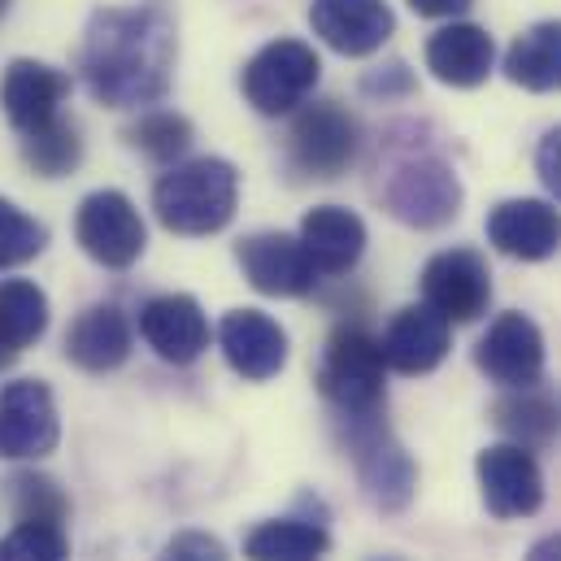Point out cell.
Wrapping results in <instances>:
<instances>
[{
    "mask_svg": "<svg viewBox=\"0 0 561 561\" xmlns=\"http://www.w3.org/2000/svg\"><path fill=\"white\" fill-rule=\"evenodd\" d=\"M83 83L110 110L157 105L174 75V22L161 9H101L83 35Z\"/></svg>",
    "mask_w": 561,
    "mask_h": 561,
    "instance_id": "obj_1",
    "label": "cell"
},
{
    "mask_svg": "<svg viewBox=\"0 0 561 561\" xmlns=\"http://www.w3.org/2000/svg\"><path fill=\"white\" fill-rule=\"evenodd\" d=\"M375 192L397 222L419 227V231H435L461 214L457 170L422 140L388 144V161L379 165Z\"/></svg>",
    "mask_w": 561,
    "mask_h": 561,
    "instance_id": "obj_2",
    "label": "cell"
},
{
    "mask_svg": "<svg viewBox=\"0 0 561 561\" xmlns=\"http://www.w3.org/2000/svg\"><path fill=\"white\" fill-rule=\"evenodd\" d=\"M240 205V174L222 157H192L170 165L152 187L157 222L174 236H218Z\"/></svg>",
    "mask_w": 561,
    "mask_h": 561,
    "instance_id": "obj_3",
    "label": "cell"
},
{
    "mask_svg": "<svg viewBox=\"0 0 561 561\" xmlns=\"http://www.w3.org/2000/svg\"><path fill=\"white\" fill-rule=\"evenodd\" d=\"M383 348L366 327H340L331 331L327 348H322V366H318V388L322 397L335 405L340 419H357V414H379L383 405Z\"/></svg>",
    "mask_w": 561,
    "mask_h": 561,
    "instance_id": "obj_4",
    "label": "cell"
},
{
    "mask_svg": "<svg viewBox=\"0 0 561 561\" xmlns=\"http://www.w3.org/2000/svg\"><path fill=\"white\" fill-rule=\"evenodd\" d=\"M340 422L348 426V453H353V466H357L366 501L375 510H383V514H401L414 501V488H419V470H414L410 453L383 426L379 414H357V419Z\"/></svg>",
    "mask_w": 561,
    "mask_h": 561,
    "instance_id": "obj_5",
    "label": "cell"
},
{
    "mask_svg": "<svg viewBox=\"0 0 561 561\" xmlns=\"http://www.w3.org/2000/svg\"><path fill=\"white\" fill-rule=\"evenodd\" d=\"M322 61L305 39H271L266 48L253 53V61L244 66V96L257 114L279 118V114H296L309 92L318 88Z\"/></svg>",
    "mask_w": 561,
    "mask_h": 561,
    "instance_id": "obj_6",
    "label": "cell"
},
{
    "mask_svg": "<svg viewBox=\"0 0 561 561\" xmlns=\"http://www.w3.org/2000/svg\"><path fill=\"white\" fill-rule=\"evenodd\" d=\"M75 240L105 271L136 266L144 257V244H148L140 209L131 205L127 192H114V187H101V192L83 196V205L75 214Z\"/></svg>",
    "mask_w": 561,
    "mask_h": 561,
    "instance_id": "obj_7",
    "label": "cell"
},
{
    "mask_svg": "<svg viewBox=\"0 0 561 561\" xmlns=\"http://www.w3.org/2000/svg\"><path fill=\"white\" fill-rule=\"evenodd\" d=\"M287 157L309 179H340L357 157V118L335 101H313L291 118Z\"/></svg>",
    "mask_w": 561,
    "mask_h": 561,
    "instance_id": "obj_8",
    "label": "cell"
},
{
    "mask_svg": "<svg viewBox=\"0 0 561 561\" xmlns=\"http://www.w3.org/2000/svg\"><path fill=\"white\" fill-rule=\"evenodd\" d=\"M479 492L492 518H531L545 505V474L531 448L523 444H492L474 461Z\"/></svg>",
    "mask_w": 561,
    "mask_h": 561,
    "instance_id": "obj_9",
    "label": "cell"
},
{
    "mask_svg": "<svg viewBox=\"0 0 561 561\" xmlns=\"http://www.w3.org/2000/svg\"><path fill=\"white\" fill-rule=\"evenodd\" d=\"M474 366L496 388H531V383H540L545 379V335H540V327L518 309L501 313L483 331V340L474 348Z\"/></svg>",
    "mask_w": 561,
    "mask_h": 561,
    "instance_id": "obj_10",
    "label": "cell"
},
{
    "mask_svg": "<svg viewBox=\"0 0 561 561\" xmlns=\"http://www.w3.org/2000/svg\"><path fill=\"white\" fill-rule=\"evenodd\" d=\"M422 305H431L444 322H474L492 305V275L474 249L435 253L422 271Z\"/></svg>",
    "mask_w": 561,
    "mask_h": 561,
    "instance_id": "obj_11",
    "label": "cell"
},
{
    "mask_svg": "<svg viewBox=\"0 0 561 561\" xmlns=\"http://www.w3.org/2000/svg\"><path fill=\"white\" fill-rule=\"evenodd\" d=\"M57 439H61V422H57V401L48 383L18 379L0 392V457L35 461V457H48Z\"/></svg>",
    "mask_w": 561,
    "mask_h": 561,
    "instance_id": "obj_12",
    "label": "cell"
},
{
    "mask_svg": "<svg viewBox=\"0 0 561 561\" xmlns=\"http://www.w3.org/2000/svg\"><path fill=\"white\" fill-rule=\"evenodd\" d=\"M218 348L249 383H266L287 366V331L262 309H231L218 322Z\"/></svg>",
    "mask_w": 561,
    "mask_h": 561,
    "instance_id": "obj_13",
    "label": "cell"
},
{
    "mask_svg": "<svg viewBox=\"0 0 561 561\" xmlns=\"http://www.w3.org/2000/svg\"><path fill=\"white\" fill-rule=\"evenodd\" d=\"M309 26L340 57H370L388 44L397 18L388 0H313Z\"/></svg>",
    "mask_w": 561,
    "mask_h": 561,
    "instance_id": "obj_14",
    "label": "cell"
},
{
    "mask_svg": "<svg viewBox=\"0 0 561 561\" xmlns=\"http://www.w3.org/2000/svg\"><path fill=\"white\" fill-rule=\"evenodd\" d=\"M140 335L161 362L192 366L209 348V318L196 296L165 291V296H152L140 309Z\"/></svg>",
    "mask_w": 561,
    "mask_h": 561,
    "instance_id": "obj_15",
    "label": "cell"
},
{
    "mask_svg": "<svg viewBox=\"0 0 561 561\" xmlns=\"http://www.w3.org/2000/svg\"><path fill=\"white\" fill-rule=\"evenodd\" d=\"M488 240L514 262H549L561 249V209L536 196L501 201L488 214Z\"/></svg>",
    "mask_w": 561,
    "mask_h": 561,
    "instance_id": "obj_16",
    "label": "cell"
},
{
    "mask_svg": "<svg viewBox=\"0 0 561 561\" xmlns=\"http://www.w3.org/2000/svg\"><path fill=\"white\" fill-rule=\"evenodd\" d=\"M236 257H240L244 279L253 283L262 296H305L318 283V271H313L300 236L257 231V236L240 240Z\"/></svg>",
    "mask_w": 561,
    "mask_h": 561,
    "instance_id": "obj_17",
    "label": "cell"
},
{
    "mask_svg": "<svg viewBox=\"0 0 561 561\" xmlns=\"http://www.w3.org/2000/svg\"><path fill=\"white\" fill-rule=\"evenodd\" d=\"M66 96H70V75H61L57 66H44V61H26L22 57L0 79V105H4L9 123L22 136L57 123Z\"/></svg>",
    "mask_w": 561,
    "mask_h": 561,
    "instance_id": "obj_18",
    "label": "cell"
},
{
    "mask_svg": "<svg viewBox=\"0 0 561 561\" xmlns=\"http://www.w3.org/2000/svg\"><path fill=\"white\" fill-rule=\"evenodd\" d=\"M379 348H383L388 370H401V375H431V370L448 357V348H453V322H444L431 305H405V309L388 322Z\"/></svg>",
    "mask_w": 561,
    "mask_h": 561,
    "instance_id": "obj_19",
    "label": "cell"
},
{
    "mask_svg": "<svg viewBox=\"0 0 561 561\" xmlns=\"http://www.w3.org/2000/svg\"><path fill=\"white\" fill-rule=\"evenodd\" d=\"M496 66V44L474 22H448L426 39V70L448 88H479Z\"/></svg>",
    "mask_w": 561,
    "mask_h": 561,
    "instance_id": "obj_20",
    "label": "cell"
},
{
    "mask_svg": "<svg viewBox=\"0 0 561 561\" xmlns=\"http://www.w3.org/2000/svg\"><path fill=\"white\" fill-rule=\"evenodd\" d=\"M300 244L318 275H348L366 253V222L344 205H318L300 222Z\"/></svg>",
    "mask_w": 561,
    "mask_h": 561,
    "instance_id": "obj_21",
    "label": "cell"
},
{
    "mask_svg": "<svg viewBox=\"0 0 561 561\" xmlns=\"http://www.w3.org/2000/svg\"><path fill=\"white\" fill-rule=\"evenodd\" d=\"M66 357L88 375H110L131 357V322L118 305L83 309L66 331Z\"/></svg>",
    "mask_w": 561,
    "mask_h": 561,
    "instance_id": "obj_22",
    "label": "cell"
},
{
    "mask_svg": "<svg viewBox=\"0 0 561 561\" xmlns=\"http://www.w3.org/2000/svg\"><path fill=\"white\" fill-rule=\"evenodd\" d=\"M540 383H531V388H505V397L492 405V422L501 426V435H510V444L545 448L549 439L561 435V397H553Z\"/></svg>",
    "mask_w": 561,
    "mask_h": 561,
    "instance_id": "obj_23",
    "label": "cell"
},
{
    "mask_svg": "<svg viewBox=\"0 0 561 561\" xmlns=\"http://www.w3.org/2000/svg\"><path fill=\"white\" fill-rule=\"evenodd\" d=\"M505 75L527 92H561V18L536 22L510 44Z\"/></svg>",
    "mask_w": 561,
    "mask_h": 561,
    "instance_id": "obj_24",
    "label": "cell"
},
{
    "mask_svg": "<svg viewBox=\"0 0 561 561\" xmlns=\"http://www.w3.org/2000/svg\"><path fill=\"white\" fill-rule=\"evenodd\" d=\"M327 549H331V536L313 518H271L244 536L249 561H322Z\"/></svg>",
    "mask_w": 561,
    "mask_h": 561,
    "instance_id": "obj_25",
    "label": "cell"
},
{
    "mask_svg": "<svg viewBox=\"0 0 561 561\" xmlns=\"http://www.w3.org/2000/svg\"><path fill=\"white\" fill-rule=\"evenodd\" d=\"M44 331H48V296L31 279H0V344L9 353H22Z\"/></svg>",
    "mask_w": 561,
    "mask_h": 561,
    "instance_id": "obj_26",
    "label": "cell"
},
{
    "mask_svg": "<svg viewBox=\"0 0 561 561\" xmlns=\"http://www.w3.org/2000/svg\"><path fill=\"white\" fill-rule=\"evenodd\" d=\"M22 157H26V165H31L35 174H44V179H61V174H70V170L79 165L83 140H79V131H75L70 123L57 118V123H48V127L22 136Z\"/></svg>",
    "mask_w": 561,
    "mask_h": 561,
    "instance_id": "obj_27",
    "label": "cell"
},
{
    "mask_svg": "<svg viewBox=\"0 0 561 561\" xmlns=\"http://www.w3.org/2000/svg\"><path fill=\"white\" fill-rule=\"evenodd\" d=\"M127 140L152 161H179L192 148V123L174 110H152V114H140V123L127 131Z\"/></svg>",
    "mask_w": 561,
    "mask_h": 561,
    "instance_id": "obj_28",
    "label": "cell"
},
{
    "mask_svg": "<svg viewBox=\"0 0 561 561\" xmlns=\"http://www.w3.org/2000/svg\"><path fill=\"white\" fill-rule=\"evenodd\" d=\"M48 244L44 222H35L31 214H22L13 201L0 196V271L26 266L31 257H39Z\"/></svg>",
    "mask_w": 561,
    "mask_h": 561,
    "instance_id": "obj_29",
    "label": "cell"
},
{
    "mask_svg": "<svg viewBox=\"0 0 561 561\" xmlns=\"http://www.w3.org/2000/svg\"><path fill=\"white\" fill-rule=\"evenodd\" d=\"M0 561H70L61 523H18L0 540Z\"/></svg>",
    "mask_w": 561,
    "mask_h": 561,
    "instance_id": "obj_30",
    "label": "cell"
},
{
    "mask_svg": "<svg viewBox=\"0 0 561 561\" xmlns=\"http://www.w3.org/2000/svg\"><path fill=\"white\" fill-rule=\"evenodd\" d=\"M13 514L18 523H61L66 518V496L53 479L44 474H18L13 483Z\"/></svg>",
    "mask_w": 561,
    "mask_h": 561,
    "instance_id": "obj_31",
    "label": "cell"
},
{
    "mask_svg": "<svg viewBox=\"0 0 561 561\" xmlns=\"http://www.w3.org/2000/svg\"><path fill=\"white\" fill-rule=\"evenodd\" d=\"M157 561H231V558H227V549H222L218 536H209V531H179L157 553Z\"/></svg>",
    "mask_w": 561,
    "mask_h": 561,
    "instance_id": "obj_32",
    "label": "cell"
},
{
    "mask_svg": "<svg viewBox=\"0 0 561 561\" xmlns=\"http://www.w3.org/2000/svg\"><path fill=\"white\" fill-rule=\"evenodd\" d=\"M362 88L370 92V96H410L414 92V75H410V66L405 61H388V66H379V70H370L366 79H362Z\"/></svg>",
    "mask_w": 561,
    "mask_h": 561,
    "instance_id": "obj_33",
    "label": "cell"
},
{
    "mask_svg": "<svg viewBox=\"0 0 561 561\" xmlns=\"http://www.w3.org/2000/svg\"><path fill=\"white\" fill-rule=\"evenodd\" d=\"M536 174L545 179V187L561 201V127L545 131V140L536 148Z\"/></svg>",
    "mask_w": 561,
    "mask_h": 561,
    "instance_id": "obj_34",
    "label": "cell"
},
{
    "mask_svg": "<svg viewBox=\"0 0 561 561\" xmlns=\"http://www.w3.org/2000/svg\"><path fill=\"white\" fill-rule=\"evenodd\" d=\"M474 0H410V9L422 13V18H457V13H466Z\"/></svg>",
    "mask_w": 561,
    "mask_h": 561,
    "instance_id": "obj_35",
    "label": "cell"
},
{
    "mask_svg": "<svg viewBox=\"0 0 561 561\" xmlns=\"http://www.w3.org/2000/svg\"><path fill=\"white\" fill-rule=\"evenodd\" d=\"M527 561H561V536H545V540L527 553Z\"/></svg>",
    "mask_w": 561,
    "mask_h": 561,
    "instance_id": "obj_36",
    "label": "cell"
},
{
    "mask_svg": "<svg viewBox=\"0 0 561 561\" xmlns=\"http://www.w3.org/2000/svg\"><path fill=\"white\" fill-rule=\"evenodd\" d=\"M13 357H18V353H9V348L0 344V370H9V366H13Z\"/></svg>",
    "mask_w": 561,
    "mask_h": 561,
    "instance_id": "obj_37",
    "label": "cell"
},
{
    "mask_svg": "<svg viewBox=\"0 0 561 561\" xmlns=\"http://www.w3.org/2000/svg\"><path fill=\"white\" fill-rule=\"evenodd\" d=\"M4 9H9V0H0V13H4Z\"/></svg>",
    "mask_w": 561,
    "mask_h": 561,
    "instance_id": "obj_38",
    "label": "cell"
}]
</instances>
